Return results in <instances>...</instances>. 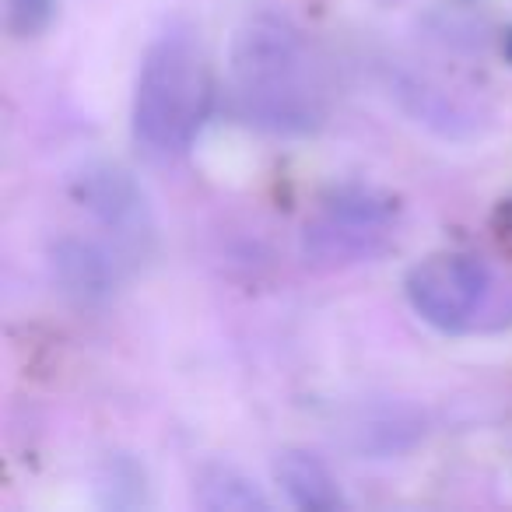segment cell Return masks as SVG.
Listing matches in <instances>:
<instances>
[{
  "instance_id": "cell-1",
  "label": "cell",
  "mask_w": 512,
  "mask_h": 512,
  "mask_svg": "<svg viewBox=\"0 0 512 512\" xmlns=\"http://www.w3.org/2000/svg\"><path fill=\"white\" fill-rule=\"evenodd\" d=\"M228 74L239 116L271 134H309L323 123V88L313 53L285 15L260 11L235 29Z\"/></svg>"
},
{
  "instance_id": "cell-2",
  "label": "cell",
  "mask_w": 512,
  "mask_h": 512,
  "mask_svg": "<svg viewBox=\"0 0 512 512\" xmlns=\"http://www.w3.org/2000/svg\"><path fill=\"white\" fill-rule=\"evenodd\" d=\"M214 78L197 29L172 22L151 39L134 81V137L151 155H183L211 120Z\"/></svg>"
},
{
  "instance_id": "cell-3",
  "label": "cell",
  "mask_w": 512,
  "mask_h": 512,
  "mask_svg": "<svg viewBox=\"0 0 512 512\" xmlns=\"http://www.w3.org/2000/svg\"><path fill=\"white\" fill-rule=\"evenodd\" d=\"M407 306L446 337L502 334L512 327V278L491 271L481 256L432 253L407 271Z\"/></svg>"
},
{
  "instance_id": "cell-4",
  "label": "cell",
  "mask_w": 512,
  "mask_h": 512,
  "mask_svg": "<svg viewBox=\"0 0 512 512\" xmlns=\"http://www.w3.org/2000/svg\"><path fill=\"white\" fill-rule=\"evenodd\" d=\"M71 197L113 235L116 249L144 256L155 242V218L141 183L116 162H88L71 179Z\"/></svg>"
},
{
  "instance_id": "cell-5",
  "label": "cell",
  "mask_w": 512,
  "mask_h": 512,
  "mask_svg": "<svg viewBox=\"0 0 512 512\" xmlns=\"http://www.w3.org/2000/svg\"><path fill=\"white\" fill-rule=\"evenodd\" d=\"M50 274L57 288L78 306H102L120 288V260L116 249H102L92 239L64 235L50 246Z\"/></svg>"
},
{
  "instance_id": "cell-6",
  "label": "cell",
  "mask_w": 512,
  "mask_h": 512,
  "mask_svg": "<svg viewBox=\"0 0 512 512\" xmlns=\"http://www.w3.org/2000/svg\"><path fill=\"white\" fill-rule=\"evenodd\" d=\"M390 249V228L365 225V221L344 218L323 207L320 218L309 221L302 232V253L309 264L320 267H348L362 260H376Z\"/></svg>"
},
{
  "instance_id": "cell-7",
  "label": "cell",
  "mask_w": 512,
  "mask_h": 512,
  "mask_svg": "<svg viewBox=\"0 0 512 512\" xmlns=\"http://www.w3.org/2000/svg\"><path fill=\"white\" fill-rule=\"evenodd\" d=\"M274 477H278L281 491H285L295 509L330 512V509H344V505H348L337 477L330 474L327 463L309 453V449H281L278 460H274Z\"/></svg>"
},
{
  "instance_id": "cell-8",
  "label": "cell",
  "mask_w": 512,
  "mask_h": 512,
  "mask_svg": "<svg viewBox=\"0 0 512 512\" xmlns=\"http://www.w3.org/2000/svg\"><path fill=\"white\" fill-rule=\"evenodd\" d=\"M193 502L207 512H267L271 498L235 463H207L193 481Z\"/></svg>"
},
{
  "instance_id": "cell-9",
  "label": "cell",
  "mask_w": 512,
  "mask_h": 512,
  "mask_svg": "<svg viewBox=\"0 0 512 512\" xmlns=\"http://www.w3.org/2000/svg\"><path fill=\"white\" fill-rule=\"evenodd\" d=\"M95 498L106 509H141L148 505V474L144 463L127 453L106 456V463L95 474Z\"/></svg>"
},
{
  "instance_id": "cell-10",
  "label": "cell",
  "mask_w": 512,
  "mask_h": 512,
  "mask_svg": "<svg viewBox=\"0 0 512 512\" xmlns=\"http://www.w3.org/2000/svg\"><path fill=\"white\" fill-rule=\"evenodd\" d=\"M57 0H4V18L15 39H36L53 25Z\"/></svg>"
},
{
  "instance_id": "cell-11",
  "label": "cell",
  "mask_w": 512,
  "mask_h": 512,
  "mask_svg": "<svg viewBox=\"0 0 512 512\" xmlns=\"http://www.w3.org/2000/svg\"><path fill=\"white\" fill-rule=\"evenodd\" d=\"M502 57H505V60H509V64H512V25H509V29L502 32Z\"/></svg>"
},
{
  "instance_id": "cell-12",
  "label": "cell",
  "mask_w": 512,
  "mask_h": 512,
  "mask_svg": "<svg viewBox=\"0 0 512 512\" xmlns=\"http://www.w3.org/2000/svg\"><path fill=\"white\" fill-rule=\"evenodd\" d=\"M498 218L505 221V228H512V200H502V207H498Z\"/></svg>"
}]
</instances>
